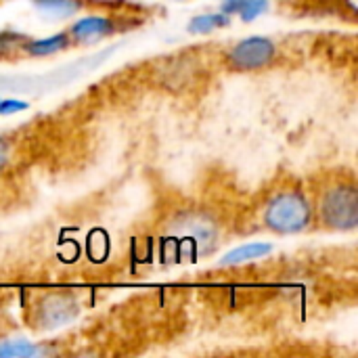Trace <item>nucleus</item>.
Masks as SVG:
<instances>
[{"mask_svg": "<svg viewBox=\"0 0 358 358\" xmlns=\"http://www.w3.org/2000/svg\"><path fill=\"white\" fill-rule=\"evenodd\" d=\"M6 162H8V145L4 138H0V170L6 166Z\"/></svg>", "mask_w": 358, "mask_h": 358, "instance_id": "11", "label": "nucleus"}, {"mask_svg": "<svg viewBox=\"0 0 358 358\" xmlns=\"http://www.w3.org/2000/svg\"><path fill=\"white\" fill-rule=\"evenodd\" d=\"M25 105L23 103H17V101H8V103H2V107H0V111L2 113H10V111H19V109H23Z\"/></svg>", "mask_w": 358, "mask_h": 358, "instance_id": "12", "label": "nucleus"}, {"mask_svg": "<svg viewBox=\"0 0 358 358\" xmlns=\"http://www.w3.org/2000/svg\"><path fill=\"white\" fill-rule=\"evenodd\" d=\"M34 4L40 10L48 15H57V17H65L82 8V0H34Z\"/></svg>", "mask_w": 358, "mask_h": 358, "instance_id": "7", "label": "nucleus"}, {"mask_svg": "<svg viewBox=\"0 0 358 358\" xmlns=\"http://www.w3.org/2000/svg\"><path fill=\"white\" fill-rule=\"evenodd\" d=\"M252 0H224L222 2V13L231 15V13H241Z\"/></svg>", "mask_w": 358, "mask_h": 358, "instance_id": "10", "label": "nucleus"}, {"mask_svg": "<svg viewBox=\"0 0 358 358\" xmlns=\"http://www.w3.org/2000/svg\"><path fill=\"white\" fill-rule=\"evenodd\" d=\"M271 252H273V248L268 243H248V245H241V248L229 252L220 264L222 266H239V264H248L258 258H264Z\"/></svg>", "mask_w": 358, "mask_h": 358, "instance_id": "5", "label": "nucleus"}, {"mask_svg": "<svg viewBox=\"0 0 358 358\" xmlns=\"http://www.w3.org/2000/svg\"><path fill=\"white\" fill-rule=\"evenodd\" d=\"M36 350L27 342H10L0 348V357H31Z\"/></svg>", "mask_w": 358, "mask_h": 358, "instance_id": "9", "label": "nucleus"}, {"mask_svg": "<svg viewBox=\"0 0 358 358\" xmlns=\"http://www.w3.org/2000/svg\"><path fill=\"white\" fill-rule=\"evenodd\" d=\"M315 208L302 191H279L264 208V224L281 235L304 231L313 222Z\"/></svg>", "mask_w": 358, "mask_h": 358, "instance_id": "1", "label": "nucleus"}, {"mask_svg": "<svg viewBox=\"0 0 358 358\" xmlns=\"http://www.w3.org/2000/svg\"><path fill=\"white\" fill-rule=\"evenodd\" d=\"M117 27L120 25L109 17H86V19L78 21L76 25H71L67 34L71 40H94V38L113 34Z\"/></svg>", "mask_w": 358, "mask_h": 358, "instance_id": "4", "label": "nucleus"}, {"mask_svg": "<svg viewBox=\"0 0 358 358\" xmlns=\"http://www.w3.org/2000/svg\"><path fill=\"white\" fill-rule=\"evenodd\" d=\"M275 57H277V46L273 40H268L264 36H252V38L237 42L229 50L227 61H229L231 69L256 71V69H264L266 65H271L275 61Z\"/></svg>", "mask_w": 358, "mask_h": 358, "instance_id": "3", "label": "nucleus"}, {"mask_svg": "<svg viewBox=\"0 0 358 358\" xmlns=\"http://www.w3.org/2000/svg\"><path fill=\"white\" fill-rule=\"evenodd\" d=\"M321 222L334 231H352L358 224V191L355 182H336L319 195Z\"/></svg>", "mask_w": 358, "mask_h": 358, "instance_id": "2", "label": "nucleus"}, {"mask_svg": "<svg viewBox=\"0 0 358 358\" xmlns=\"http://www.w3.org/2000/svg\"><path fill=\"white\" fill-rule=\"evenodd\" d=\"M71 42L69 34H57V36H48V38H40V40H31L25 44V52H29L31 57H46L52 55L57 50H63L67 44Z\"/></svg>", "mask_w": 358, "mask_h": 358, "instance_id": "6", "label": "nucleus"}, {"mask_svg": "<svg viewBox=\"0 0 358 358\" xmlns=\"http://www.w3.org/2000/svg\"><path fill=\"white\" fill-rule=\"evenodd\" d=\"M229 23V15L224 13H216V15H201V17H195L189 25V29L193 34H208L216 27H222Z\"/></svg>", "mask_w": 358, "mask_h": 358, "instance_id": "8", "label": "nucleus"}]
</instances>
